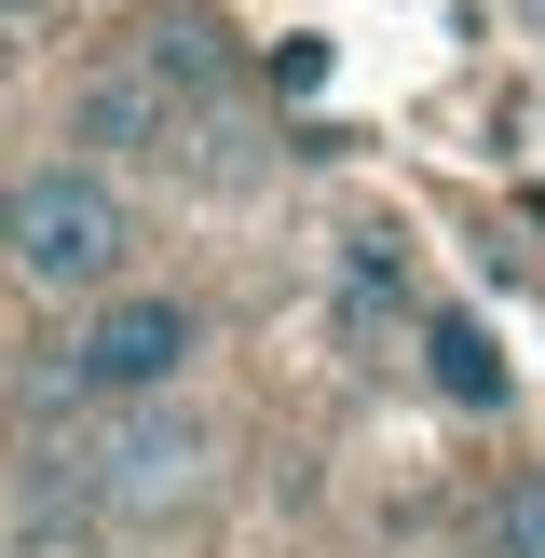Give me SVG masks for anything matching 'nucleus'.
<instances>
[{
    "label": "nucleus",
    "instance_id": "1",
    "mask_svg": "<svg viewBox=\"0 0 545 558\" xmlns=\"http://www.w3.org/2000/svg\"><path fill=\"white\" fill-rule=\"evenodd\" d=\"M0 259H14V287H41V300H109L123 259H136L123 178H96V163H27V178L0 191Z\"/></svg>",
    "mask_w": 545,
    "mask_h": 558
},
{
    "label": "nucleus",
    "instance_id": "2",
    "mask_svg": "<svg viewBox=\"0 0 545 558\" xmlns=\"http://www.w3.org/2000/svg\"><path fill=\"white\" fill-rule=\"evenodd\" d=\"M191 354H205V314H191L178 287H109V300H82V327L41 354V396H69V409H136V396H178Z\"/></svg>",
    "mask_w": 545,
    "mask_h": 558
},
{
    "label": "nucleus",
    "instance_id": "3",
    "mask_svg": "<svg viewBox=\"0 0 545 558\" xmlns=\"http://www.w3.org/2000/svg\"><path fill=\"white\" fill-rule=\"evenodd\" d=\"M55 477H69L82 518H164L205 490V423H191L178 396H136V409H96V423L55 450Z\"/></svg>",
    "mask_w": 545,
    "mask_h": 558
},
{
    "label": "nucleus",
    "instance_id": "4",
    "mask_svg": "<svg viewBox=\"0 0 545 558\" xmlns=\"http://www.w3.org/2000/svg\"><path fill=\"white\" fill-rule=\"evenodd\" d=\"M178 123H191V109L164 96L136 54H123V69H96V82L69 96V136H82V163H96V178H109L123 150H178Z\"/></svg>",
    "mask_w": 545,
    "mask_h": 558
},
{
    "label": "nucleus",
    "instance_id": "5",
    "mask_svg": "<svg viewBox=\"0 0 545 558\" xmlns=\"http://www.w3.org/2000/svg\"><path fill=\"white\" fill-rule=\"evenodd\" d=\"M423 368H436L450 409H505V341H491L477 314H436V327H423Z\"/></svg>",
    "mask_w": 545,
    "mask_h": 558
},
{
    "label": "nucleus",
    "instance_id": "6",
    "mask_svg": "<svg viewBox=\"0 0 545 558\" xmlns=\"http://www.w3.org/2000/svg\"><path fill=\"white\" fill-rule=\"evenodd\" d=\"M27 14H41V0H0V27H27Z\"/></svg>",
    "mask_w": 545,
    "mask_h": 558
}]
</instances>
